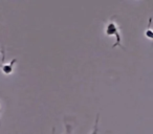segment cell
Here are the masks:
<instances>
[{
    "label": "cell",
    "mask_w": 153,
    "mask_h": 134,
    "mask_svg": "<svg viewBox=\"0 0 153 134\" xmlns=\"http://www.w3.org/2000/svg\"><path fill=\"white\" fill-rule=\"evenodd\" d=\"M16 63H17V60H16V59L12 60V62H10V63L4 64V65L1 66V71H2V73H4V75H7V76L11 75V73H13L14 65H15Z\"/></svg>",
    "instance_id": "7a4b0ae2"
},
{
    "label": "cell",
    "mask_w": 153,
    "mask_h": 134,
    "mask_svg": "<svg viewBox=\"0 0 153 134\" xmlns=\"http://www.w3.org/2000/svg\"><path fill=\"white\" fill-rule=\"evenodd\" d=\"M151 18L149 19V26H148V30L145 32V36L147 37V38H149V39H152L153 38V32L151 30V28H150V25H151Z\"/></svg>",
    "instance_id": "3957f363"
},
{
    "label": "cell",
    "mask_w": 153,
    "mask_h": 134,
    "mask_svg": "<svg viewBox=\"0 0 153 134\" xmlns=\"http://www.w3.org/2000/svg\"><path fill=\"white\" fill-rule=\"evenodd\" d=\"M105 34H106V36H115V38H117L115 43L112 45V48L120 46L121 48L125 49V47L122 45V38H121V34H120L119 26H117V24L114 21H109L107 23L106 28H105Z\"/></svg>",
    "instance_id": "6da1fadb"
}]
</instances>
